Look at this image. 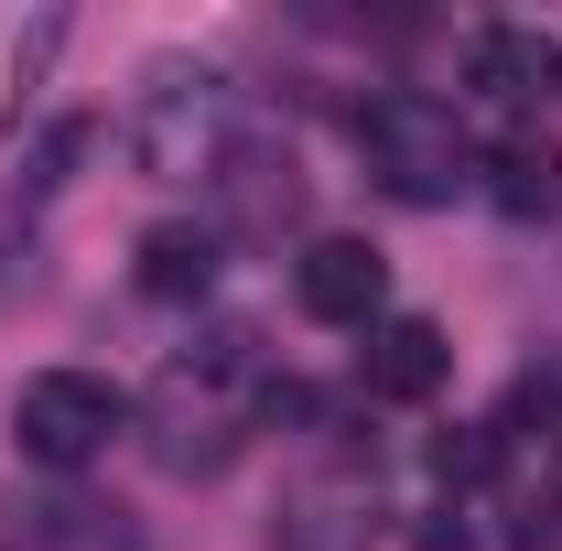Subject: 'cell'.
Listing matches in <instances>:
<instances>
[{
	"mask_svg": "<svg viewBox=\"0 0 562 551\" xmlns=\"http://www.w3.org/2000/svg\"><path fill=\"white\" fill-rule=\"evenodd\" d=\"M131 173L140 184H195L238 151V76L206 55H151L131 98Z\"/></svg>",
	"mask_w": 562,
	"mask_h": 551,
	"instance_id": "6da1fadb",
	"label": "cell"
},
{
	"mask_svg": "<svg viewBox=\"0 0 562 551\" xmlns=\"http://www.w3.org/2000/svg\"><path fill=\"white\" fill-rule=\"evenodd\" d=\"M357 151H368V173H379L401 206H454V195L476 184V140L454 120V98H422V87L368 98V109H357Z\"/></svg>",
	"mask_w": 562,
	"mask_h": 551,
	"instance_id": "7a4b0ae2",
	"label": "cell"
},
{
	"mask_svg": "<svg viewBox=\"0 0 562 551\" xmlns=\"http://www.w3.org/2000/svg\"><path fill=\"white\" fill-rule=\"evenodd\" d=\"M131 432V390L120 379H98V368H33L22 390H11V443L33 454V465H98L109 443Z\"/></svg>",
	"mask_w": 562,
	"mask_h": 551,
	"instance_id": "3957f363",
	"label": "cell"
},
{
	"mask_svg": "<svg viewBox=\"0 0 562 551\" xmlns=\"http://www.w3.org/2000/svg\"><path fill=\"white\" fill-rule=\"evenodd\" d=\"M292 303L314 314V325H379V303H390V260H379V238H303V260H292Z\"/></svg>",
	"mask_w": 562,
	"mask_h": 551,
	"instance_id": "277c9868",
	"label": "cell"
},
{
	"mask_svg": "<svg viewBox=\"0 0 562 551\" xmlns=\"http://www.w3.org/2000/svg\"><path fill=\"white\" fill-rule=\"evenodd\" d=\"M357 379H368V401H432L454 379V346H443L432 314H379L368 346H357Z\"/></svg>",
	"mask_w": 562,
	"mask_h": 551,
	"instance_id": "5b68a950",
	"label": "cell"
},
{
	"mask_svg": "<svg viewBox=\"0 0 562 551\" xmlns=\"http://www.w3.org/2000/svg\"><path fill=\"white\" fill-rule=\"evenodd\" d=\"M465 87L497 98V109H530V98L562 87V44L552 33H519V22H487V33L465 44Z\"/></svg>",
	"mask_w": 562,
	"mask_h": 551,
	"instance_id": "8992f818",
	"label": "cell"
},
{
	"mask_svg": "<svg viewBox=\"0 0 562 551\" xmlns=\"http://www.w3.org/2000/svg\"><path fill=\"white\" fill-rule=\"evenodd\" d=\"M216 195H227L238 238H281V227H303V162L292 151H227L216 162Z\"/></svg>",
	"mask_w": 562,
	"mask_h": 551,
	"instance_id": "52a82bcc",
	"label": "cell"
},
{
	"mask_svg": "<svg viewBox=\"0 0 562 551\" xmlns=\"http://www.w3.org/2000/svg\"><path fill=\"white\" fill-rule=\"evenodd\" d=\"M216 260H227V227L162 216V227H140V260H131V281L151 292V303H206V292H216Z\"/></svg>",
	"mask_w": 562,
	"mask_h": 551,
	"instance_id": "ba28073f",
	"label": "cell"
},
{
	"mask_svg": "<svg viewBox=\"0 0 562 551\" xmlns=\"http://www.w3.org/2000/svg\"><path fill=\"white\" fill-rule=\"evenodd\" d=\"M476 173H487V206L519 216V227L562 206V151H552V131H508L497 151H476Z\"/></svg>",
	"mask_w": 562,
	"mask_h": 551,
	"instance_id": "9c48e42d",
	"label": "cell"
},
{
	"mask_svg": "<svg viewBox=\"0 0 562 551\" xmlns=\"http://www.w3.org/2000/svg\"><path fill=\"white\" fill-rule=\"evenodd\" d=\"M432 476L443 486H487L497 476V432H443V443H432Z\"/></svg>",
	"mask_w": 562,
	"mask_h": 551,
	"instance_id": "30bf717a",
	"label": "cell"
},
{
	"mask_svg": "<svg viewBox=\"0 0 562 551\" xmlns=\"http://www.w3.org/2000/svg\"><path fill=\"white\" fill-rule=\"evenodd\" d=\"M508 421H541V432L562 443V368H530V379L508 390Z\"/></svg>",
	"mask_w": 562,
	"mask_h": 551,
	"instance_id": "8fae6325",
	"label": "cell"
},
{
	"mask_svg": "<svg viewBox=\"0 0 562 551\" xmlns=\"http://www.w3.org/2000/svg\"><path fill=\"white\" fill-rule=\"evenodd\" d=\"M508 551H562V497H530L519 530H508Z\"/></svg>",
	"mask_w": 562,
	"mask_h": 551,
	"instance_id": "7c38bea8",
	"label": "cell"
},
{
	"mask_svg": "<svg viewBox=\"0 0 562 551\" xmlns=\"http://www.w3.org/2000/svg\"><path fill=\"white\" fill-rule=\"evenodd\" d=\"M552 497H562V443H552Z\"/></svg>",
	"mask_w": 562,
	"mask_h": 551,
	"instance_id": "4fadbf2b",
	"label": "cell"
}]
</instances>
